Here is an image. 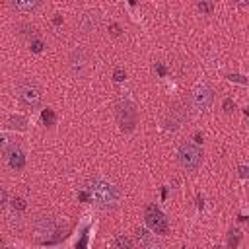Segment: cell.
<instances>
[{
  "mask_svg": "<svg viewBox=\"0 0 249 249\" xmlns=\"http://www.w3.org/2000/svg\"><path fill=\"white\" fill-rule=\"evenodd\" d=\"M136 239L142 241V243H150V241H152V233H150V230L140 228V230L136 231Z\"/></svg>",
  "mask_w": 249,
  "mask_h": 249,
  "instance_id": "cell-13",
  "label": "cell"
},
{
  "mask_svg": "<svg viewBox=\"0 0 249 249\" xmlns=\"http://www.w3.org/2000/svg\"><path fill=\"white\" fill-rule=\"evenodd\" d=\"M68 62H70V70H72V74L76 78H82L88 72V54H86V51L82 47H76L70 53Z\"/></svg>",
  "mask_w": 249,
  "mask_h": 249,
  "instance_id": "cell-7",
  "label": "cell"
},
{
  "mask_svg": "<svg viewBox=\"0 0 249 249\" xmlns=\"http://www.w3.org/2000/svg\"><path fill=\"white\" fill-rule=\"evenodd\" d=\"M18 97L23 105L27 107H37L41 103V88L31 82V80H23L19 86H18Z\"/></svg>",
  "mask_w": 249,
  "mask_h": 249,
  "instance_id": "cell-6",
  "label": "cell"
},
{
  "mask_svg": "<svg viewBox=\"0 0 249 249\" xmlns=\"http://www.w3.org/2000/svg\"><path fill=\"white\" fill-rule=\"evenodd\" d=\"M124 78H126V74H124L123 68H117V70L113 72V80H115V82H123Z\"/></svg>",
  "mask_w": 249,
  "mask_h": 249,
  "instance_id": "cell-17",
  "label": "cell"
},
{
  "mask_svg": "<svg viewBox=\"0 0 249 249\" xmlns=\"http://www.w3.org/2000/svg\"><path fill=\"white\" fill-rule=\"evenodd\" d=\"M228 80H230V82H237V84H249V80H245V78L239 76V74H230Z\"/></svg>",
  "mask_w": 249,
  "mask_h": 249,
  "instance_id": "cell-18",
  "label": "cell"
},
{
  "mask_svg": "<svg viewBox=\"0 0 249 249\" xmlns=\"http://www.w3.org/2000/svg\"><path fill=\"white\" fill-rule=\"evenodd\" d=\"M212 249H220V247H212Z\"/></svg>",
  "mask_w": 249,
  "mask_h": 249,
  "instance_id": "cell-25",
  "label": "cell"
},
{
  "mask_svg": "<svg viewBox=\"0 0 249 249\" xmlns=\"http://www.w3.org/2000/svg\"><path fill=\"white\" fill-rule=\"evenodd\" d=\"M115 245H117L119 249H130V247H132V239L126 237V235H117V237H115Z\"/></svg>",
  "mask_w": 249,
  "mask_h": 249,
  "instance_id": "cell-12",
  "label": "cell"
},
{
  "mask_svg": "<svg viewBox=\"0 0 249 249\" xmlns=\"http://www.w3.org/2000/svg\"><path fill=\"white\" fill-rule=\"evenodd\" d=\"M8 124H10L12 128H19V130H23L25 124H27V119L21 117V115H12V117L8 119Z\"/></svg>",
  "mask_w": 249,
  "mask_h": 249,
  "instance_id": "cell-11",
  "label": "cell"
},
{
  "mask_svg": "<svg viewBox=\"0 0 249 249\" xmlns=\"http://www.w3.org/2000/svg\"><path fill=\"white\" fill-rule=\"evenodd\" d=\"M12 6L16 8V10H19V12H31V10H35L37 6H39V2H31V0H27V2H21V0H16V2H12Z\"/></svg>",
  "mask_w": 249,
  "mask_h": 249,
  "instance_id": "cell-10",
  "label": "cell"
},
{
  "mask_svg": "<svg viewBox=\"0 0 249 249\" xmlns=\"http://www.w3.org/2000/svg\"><path fill=\"white\" fill-rule=\"evenodd\" d=\"M82 29L86 31V33H89V31H93L95 27H97V14H91V12H88V14H84V18H82Z\"/></svg>",
  "mask_w": 249,
  "mask_h": 249,
  "instance_id": "cell-9",
  "label": "cell"
},
{
  "mask_svg": "<svg viewBox=\"0 0 249 249\" xmlns=\"http://www.w3.org/2000/svg\"><path fill=\"white\" fill-rule=\"evenodd\" d=\"M214 101V91L208 84H196L191 91V103L196 111H208V107L212 105Z\"/></svg>",
  "mask_w": 249,
  "mask_h": 249,
  "instance_id": "cell-5",
  "label": "cell"
},
{
  "mask_svg": "<svg viewBox=\"0 0 249 249\" xmlns=\"http://www.w3.org/2000/svg\"><path fill=\"white\" fill-rule=\"evenodd\" d=\"M117 121H119L121 128H123L124 132L134 130L136 121H138V115H136V109H134L132 101L121 99V101L117 103Z\"/></svg>",
  "mask_w": 249,
  "mask_h": 249,
  "instance_id": "cell-4",
  "label": "cell"
},
{
  "mask_svg": "<svg viewBox=\"0 0 249 249\" xmlns=\"http://www.w3.org/2000/svg\"><path fill=\"white\" fill-rule=\"evenodd\" d=\"M12 206H14V210H16V208H18V210H23V208H25V200L19 198V196H16V198L12 200Z\"/></svg>",
  "mask_w": 249,
  "mask_h": 249,
  "instance_id": "cell-19",
  "label": "cell"
},
{
  "mask_svg": "<svg viewBox=\"0 0 249 249\" xmlns=\"http://www.w3.org/2000/svg\"><path fill=\"white\" fill-rule=\"evenodd\" d=\"M196 8H198L200 12H204V14H210L214 6H212L210 2H198V4H196Z\"/></svg>",
  "mask_w": 249,
  "mask_h": 249,
  "instance_id": "cell-16",
  "label": "cell"
},
{
  "mask_svg": "<svg viewBox=\"0 0 249 249\" xmlns=\"http://www.w3.org/2000/svg\"><path fill=\"white\" fill-rule=\"evenodd\" d=\"M144 249H160V247H154V245H148V247H144Z\"/></svg>",
  "mask_w": 249,
  "mask_h": 249,
  "instance_id": "cell-24",
  "label": "cell"
},
{
  "mask_svg": "<svg viewBox=\"0 0 249 249\" xmlns=\"http://www.w3.org/2000/svg\"><path fill=\"white\" fill-rule=\"evenodd\" d=\"M177 161L183 169L195 171V169H198V165L202 161V150L193 142H183L177 150Z\"/></svg>",
  "mask_w": 249,
  "mask_h": 249,
  "instance_id": "cell-2",
  "label": "cell"
},
{
  "mask_svg": "<svg viewBox=\"0 0 249 249\" xmlns=\"http://www.w3.org/2000/svg\"><path fill=\"white\" fill-rule=\"evenodd\" d=\"M31 49H33L35 53H41V51H43V43H41L39 39H33V41H31Z\"/></svg>",
  "mask_w": 249,
  "mask_h": 249,
  "instance_id": "cell-21",
  "label": "cell"
},
{
  "mask_svg": "<svg viewBox=\"0 0 249 249\" xmlns=\"http://www.w3.org/2000/svg\"><path fill=\"white\" fill-rule=\"evenodd\" d=\"M111 29H113V33H115V35H119V25H113Z\"/></svg>",
  "mask_w": 249,
  "mask_h": 249,
  "instance_id": "cell-23",
  "label": "cell"
},
{
  "mask_svg": "<svg viewBox=\"0 0 249 249\" xmlns=\"http://www.w3.org/2000/svg\"><path fill=\"white\" fill-rule=\"evenodd\" d=\"M224 111L226 113H231L233 111V99H230V97L224 99Z\"/></svg>",
  "mask_w": 249,
  "mask_h": 249,
  "instance_id": "cell-20",
  "label": "cell"
},
{
  "mask_svg": "<svg viewBox=\"0 0 249 249\" xmlns=\"http://www.w3.org/2000/svg\"><path fill=\"white\" fill-rule=\"evenodd\" d=\"M144 220H146V228H148L150 231L158 233V235H163V233H167V230H169V222H167L165 214H163L158 206H154V204H148V206H146Z\"/></svg>",
  "mask_w": 249,
  "mask_h": 249,
  "instance_id": "cell-3",
  "label": "cell"
},
{
  "mask_svg": "<svg viewBox=\"0 0 249 249\" xmlns=\"http://www.w3.org/2000/svg\"><path fill=\"white\" fill-rule=\"evenodd\" d=\"M119 196H121V193H119L117 185H113L111 181H107L103 177H95L89 183L88 193L82 195V198L97 204L99 208H111V206H115L119 202Z\"/></svg>",
  "mask_w": 249,
  "mask_h": 249,
  "instance_id": "cell-1",
  "label": "cell"
},
{
  "mask_svg": "<svg viewBox=\"0 0 249 249\" xmlns=\"http://www.w3.org/2000/svg\"><path fill=\"white\" fill-rule=\"evenodd\" d=\"M239 175H241L243 179H247V177H249V167H247V165H239Z\"/></svg>",
  "mask_w": 249,
  "mask_h": 249,
  "instance_id": "cell-22",
  "label": "cell"
},
{
  "mask_svg": "<svg viewBox=\"0 0 249 249\" xmlns=\"http://www.w3.org/2000/svg\"><path fill=\"white\" fill-rule=\"evenodd\" d=\"M239 237H241L239 230H231V231H230V237H228V245H230L231 249H235L237 243H239Z\"/></svg>",
  "mask_w": 249,
  "mask_h": 249,
  "instance_id": "cell-14",
  "label": "cell"
},
{
  "mask_svg": "<svg viewBox=\"0 0 249 249\" xmlns=\"http://www.w3.org/2000/svg\"><path fill=\"white\" fill-rule=\"evenodd\" d=\"M4 158H6L8 165H10L12 169H16V171L25 165V156H23L21 148L16 146V144H12V146H8V148L4 150Z\"/></svg>",
  "mask_w": 249,
  "mask_h": 249,
  "instance_id": "cell-8",
  "label": "cell"
},
{
  "mask_svg": "<svg viewBox=\"0 0 249 249\" xmlns=\"http://www.w3.org/2000/svg\"><path fill=\"white\" fill-rule=\"evenodd\" d=\"M41 119H43L45 124H53V123H54V111H53V109H43Z\"/></svg>",
  "mask_w": 249,
  "mask_h": 249,
  "instance_id": "cell-15",
  "label": "cell"
}]
</instances>
